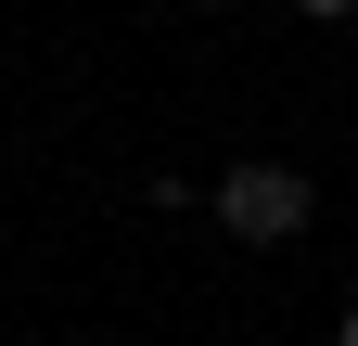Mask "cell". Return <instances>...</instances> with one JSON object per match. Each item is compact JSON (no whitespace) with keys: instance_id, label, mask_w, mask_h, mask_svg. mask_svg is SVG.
I'll use <instances>...</instances> for the list:
<instances>
[{"instance_id":"1","label":"cell","mask_w":358,"mask_h":346,"mask_svg":"<svg viewBox=\"0 0 358 346\" xmlns=\"http://www.w3.org/2000/svg\"><path fill=\"white\" fill-rule=\"evenodd\" d=\"M205 205H217V231H231V244H294L320 193H307L294 167H268V154H256V167H231V180H217Z\"/></svg>"},{"instance_id":"2","label":"cell","mask_w":358,"mask_h":346,"mask_svg":"<svg viewBox=\"0 0 358 346\" xmlns=\"http://www.w3.org/2000/svg\"><path fill=\"white\" fill-rule=\"evenodd\" d=\"M294 13H320V26H345V13H358V0H294Z\"/></svg>"},{"instance_id":"3","label":"cell","mask_w":358,"mask_h":346,"mask_svg":"<svg viewBox=\"0 0 358 346\" xmlns=\"http://www.w3.org/2000/svg\"><path fill=\"white\" fill-rule=\"evenodd\" d=\"M333 346H358V308H345V333H333Z\"/></svg>"}]
</instances>
